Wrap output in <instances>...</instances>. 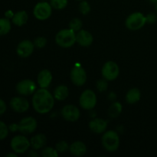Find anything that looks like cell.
Here are the masks:
<instances>
[{
    "instance_id": "obj_1",
    "label": "cell",
    "mask_w": 157,
    "mask_h": 157,
    "mask_svg": "<svg viewBox=\"0 0 157 157\" xmlns=\"http://www.w3.org/2000/svg\"><path fill=\"white\" fill-rule=\"evenodd\" d=\"M55 98L47 88L37 89L32 96V103L34 110L40 114L49 113L55 106Z\"/></svg>"
},
{
    "instance_id": "obj_2",
    "label": "cell",
    "mask_w": 157,
    "mask_h": 157,
    "mask_svg": "<svg viewBox=\"0 0 157 157\" xmlns=\"http://www.w3.org/2000/svg\"><path fill=\"white\" fill-rule=\"evenodd\" d=\"M55 42L59 47L69 48L76 43V32L71 29H61L55 35Z\"/></svg>"
},
{
    "instance_id": "obj_3",
    "label": "cell",
    "mask_w": 157,
    "mask_h": 157,
    "mask_svg": "<svg viewBox=\"0 0 157 157\" xmlns=\"http://www.w3.org/2000/svg\"><path fill=\"white\" fill-rule=\"evenodd\" d=\"M101 144L106 151L114 153L120 147V136L114 130L105 131L101 138Z\"/></svg>"
},
{
    "instance_id": "obj_4",
    "label": "cell",
    "mask_w": 157,
    "mask_h": 157,
    "mask_svg": "<svg viewBox=\"0 0 157 157\" xmlns=\"http://www.w3.org/2000/svg\"><path fill=\"white\" fill-rule=\"evenodd\" d=\"M147 24V18L143 13L139 12H133L128 15L125 21L127 29L131 31H137L142 29Z\"/></svg>"
},
{
    "instance_id": "obj_5",
    "label": "cell",
    "mask_w": 157,
    "mask_h": 157,
    "mask_svg": "<svg viewBox=\"0 0 157 157\" xmlns=\"http://www.w3.org/2000/svg\"><path fill=\"white\" fill-rule=\"evenodd\" d=\"M97 95L94 90L87 89L81 93L79 98V104L82 109L90 110L97 105Z\"/></svg>"
},
{
    "instance_id": "obj_6",
    "label": "cell",
    "mask_w": 157,
    "mask_h": 157,
    "mask_svg": "<svg viewBox=\"0 0 157 157\" xmlns=\"http://www.w3.org/2000/svg\"><path fill=\"white\" fill-rule=\"evenodd\" d=\"M31 147L30 140L23 135H17L11 140V148L17 154H22L29 150Z\"/></svg>"
},
{
    "instance_id": "obj_7",
    "label": "cell",
    "mask_w": 157,
    "mask_h": 157,
    "mask_svg": "<svg viewBox=\"0 0 157 157\" xmlns=\"http://www.w3.org/2000/svg\"><path fill=\"white\" fill-rule=\"evenodd\" d=\"M51 4L48 1H41L37 3L33 9V15L37 19L44 21L48 19L52 14Z\"/></svg>"
},
{
    "instance_id": "obj_8",
    "label": "cell",
    "mask_w": 157,
    "mask_h": 157,
    "mask_svg": "<svg viewBox=\"0 0 157 157\" xmlns=\"http://www.w3.org/2000/svg\"><path fill=\"white\" fill-rule=\"evenodd\" d=\"M120 68L118 64L113 61H107L101 69V75L103 78L108 81H113L118 78Z\"/></svg>"
},
{
    "instance_id": "obj_9",
    "label": "cell",
    "mask_w": 157,
    "mask_h": 157,
    "mask_svg": "<svg viewBox=\"0 0 157 157\" xmlns=\"http://www.w3.org/2000/svg\"><path fill=\"white\" fill-rule=\"evenodd\" d=\"M38 127L36 119L32 117H26L22 118L18 124V130L24 135L33 133Z\"/></svg>"
},
{
    "instance_id": "obj_10",
    "label": "cell",
    "mask_w": 157,
    "mask_h": 157,
    "mask_svg": "<svg viewBox=\"0 0 157 157\" xmlns=\"http://www.w3.org/2000/svg\"><path fill=\"white\" fill-rule=\"evenodd\" d=\"M16 91L22 96H29L34 94L37 90L36 83L30 79H25L16 84Z\"/></svg>"
},
{
    "instance_id": "obj_11",
    "label": "cell",
    "mask_w": 157,
    "mask_h": 157,
    "mask_svg": "<svg viewBox=\"0 0 157 157\" xmlns=\"http://www.w3.org/2000/svg\"><path fill=\"white\" fill-rule=\"evenodd\" d=\"M61 114L67 122H76L81 117V112L79 108L75 105L67 104L61 109Z\"/></svg>"
},
{
    "instance_id": "obj_12",
    "label": "cell",
    "mask_w": 157,
    "mask_h": 157,
    "mask_svg": "<svg viewBox=\"0 0 157 157\" xmlns=\"http://www.w3.org/2000/svg\"><path fill=\"white\" fill-rule=\"evenodd\" d=\"M71 82L78 87H81L87 81V73L84 67L81 66H75L71 69L70 73Z\"/></svg>"
},
{
    "instance_id": "obj_13",
    "label": "cell",
    "mask_w": 157,
    "mask_h": 157,
    "mask_svg": "<svg viewBox=\"0 0 157 157\" xmlns=\"http://www.w3.org/2000/svg\"><path fill=\"white\" fill-rule=\"evenodd\" d=\"M35 44L30 40H23L20 41L16 48V53L19 57L23 58H29L32 55L35 50Z\"/></svg>"
},
{
    "instance_id": "obj_14",
    "label": "cell",
    "mask_w": 157,
    "mask_h": 157,
    "mask_svg": "<svg viewBox=\"0 0 157 157\" xmlns=\"http://www.w3.org/2000/svg\"><path fill=\"white\" fill-rule=\"evenodd\" d=\"M10 107L17 113H25L30 107L29 101L23 97H15L10 101Z\"/></svg>"
},
{
    "instance_id": "obj_15",
    "label": "cell",
    "mask_w": 157,
    "mask_h": 157,
    "mask_svg": "<svg viewBox=\"0 0 157 157\" xmlns=\"http://www.w3.org/2000/svg\"><path fill=\"white\" fill-rule=\"evenodd\" d=\"M94 41V37L90 32L81 29L76 33V43L81 47H90Z\"/></svg>"
},
{
    "instance_id": "obj_16",
    "label": "cell",
    "mask_w": 157,
    "mask_h": 157,
    "mask_svg": "<svg viewBox=\"0 0 157 157\" xmlns=\"http://www.w3.org/2000/svg\"><path fill=\"white\" fill-rule=\"evenodd\" d=\"M107 121L102 118H94L89 122V128L96 134H101L106 131L107 128Z\"/></svg>"
},
{
    "instance_id": "obj_17",
    "label": "cell",
    "mask_w": 157,
    "mask_h": 157,
    "mask_svg": "<svg viewBox=\"0 0 157 157\" xmlns=\"http://www.w3.org/2000/svg\"><path fill=\"white\" fill-rule=\"evenodd\" d=\"M53 76L52 72L48 69H43L38 73L37 77V83L41 88H48L52 84Z\"/></svg>"
},
{
    "instance_id": "obj_18",
    "label": "cell",
    "mask_w": 157,
    "mask_h": 157,
    "mask_svg": "<svg viewBox=\"0 0 157 157\" xmlns=\"http://www.w3.org/2000/svg\"><path fill=\"white\" fill-rule=\"evenodd\" d=\"M69 152L74 156H83L87 153V147L82 141H75L69 147Z\"/></svg>"
},
{
    "instance_id": "obj_19",
    "label": "cell",
    "mask_w": 157,
    "mask_h": 157,
    "mask_svg": "<svg viewBox=\"0 0 157 157\" xmlns=\"http://www.w3.org/2000/svg\"><path fill=\"white\" fill-rule=\"evenodd\" d=\"M31 147L35 150L43 149L47 144V137L43 133H38L32 136L30 140Z\"/></svg>"
},
{
    "instance_id": "obj_20",
    "label": "cell",
    "mask_w": 157,
    "mask_h": 157,
    "mask_svg": "<svg viewBox=\"0 0 157 157\" xmlns=\"http://www.w3.org/2000/svg\"><path fill=\"white\" fill-rule=\"evenodd\" d=\"M141 98V92L136 87L130 89L126 94V102L129 104H136Z\"/></svg>"
},
{
    "instance_id": "obj_21",
    "label": "cell",
    "mask_w": 157,
    "mask_h": 157,
    "mask_svg": "<svg viewBox=\"0 0 157 157\" xmlns=\"http://www.w3.org/2000/svg\"><path fill=\"white\" fill-rule=\"evenodd\" d=\"M54 98L55 100L59 101H64L67 98L69 95V90L68 87L64 84H61L55 87V90H54Z\"/></svg>"
},
{
    "instance_id": "obj_22",
    "label": "cell",
    "mask_w": 157,
    "mask_h": 157,
    "mask_svg": "<svg viewBox=\"0 0 157 157\" xmlns=\"http://www.w3.org/2000/svg\"><path fill=\"white\" fill-rule=\"evenodd\" d=\"M29 20V15L25 11H19L14 15L13 18H12V21L14 25L16 26H23L27 23Z\"/></svg>"
},
{
    "instance_id": "obj_23",
    "label": "cell",
    "mask_w": 157,
    "mask_h": 157,
    "mask_svg": "<svg viewBox=\"0 0 157 157\" xmlns=\"http://www.w3.org/2000/svg\"><path fill=\"white\" fill-rule=\"evenodd\" d=\"M123 110V106L120 102H113L108 109V114L110 117L116 118L121 115Z\"/></svg>"
},
{
    "instance_id": "obj_24",
    "label": "cell",
    "mask_w": 157,
    "mask_h": 157,
    "mask_svg": "<svg viewBox=\"0 0 157 157\" xmlns=\"http://www.w3.org/2000/svg\"><path fill=\"white\" fill-rule=\"evenodd\" d=\"M11 22L9 18H0V35H6L10 32Z\"/></svg>"
},
{
    "instance_id": "obj_25",
    "label": "cell",
    "mask_w": 157,
    "mask_h": 157,
    "mask_svg": "<svg viewBox=\"0 0 157 157\" xmlns=\"http://www.w3.org/2000/svg\"><path fill=\"white\" fill-rule=\"evenodd\" d=\"M49 3L55 10H62L67 7L68 0H49Z\"/></svg>"
},
{
    "instance_id": "obj_26",
    "label": "cell",
    "mask_w": 157,
    "mask_h": 157,
    "mask_svg": "<svg viewBox=\"0 0 157 157\" xmlns=\"http://www.w3.org/2000/svg\"><path fill=\"white\" fill-rule=\"evenodd\" d=\"M41 155L43 157H58L59 156V153L57 151L55 148L47 147L42 149L41 152Z\"/></svg>"
},
{
    "instance_id": "obj_27",
    "label": "cell",
    "mask_w": 157,
    "mask_h": 157,
    "mask_svg": "<svg viewBox=\"0 0 157 157\" xmlns=\"http://www.w3.org/2000/svg\"><path fill=\"white\" fill-rule=\"evenodd\" d=\"M83 22L80 18H74L69 22V29H72L75 32H78L81 29H82Z\"/></svg>"
},
{
    "instance_id": "obj_28",
    "label": "cell",
    "mask_w": 157,
    "mask_h": 157,
    "mask_svg": "<svg viewBox=\"0 0 157 157\" xmlns=\"http://www.w3.org/2000/svg\"><path fill=\"white\" fill-rule=\"evenodd\" d=\"M78 10L81 12V14L86 15L90 13V12L91 11V7L88 2H87L86 0H83V1H81L79 6H78Z\"/></svg>"
},
{
    "instance_id": "obj_29",
    "label": "cell",
    "mask_w": 157,
    "mask_h": 157,
    "mask_svg": "<svg viewBox=\"0 0 157 157\" xmlns=\"http://www.w3.org/2000/svg\"><path fill=\"white\" fill-rule=\"evenodd\" d=\"M69 147L70 146L68 145V144L66 141L61 140L57 143L56 145H55V149L59 153H64L67 150H69Z\"/></svg>"
},
{
    "instance_id": "obj_30",
    "label": "cell",
    "mask_w": 157,
    "mask_h": 157,
    "mask_svg": "<svg viewBox=\"0 0 157 157\" xmlns=\"http://www.w3.org/2000/svg\"><path fill=\"white\" fill-rule=\"evenodd\" d=\"M9 127L2 121H0V140L6 139L9 135Z\"/></svg>"
},
{
    "instance_id": "obj_31",
    "label": "cell",
    "mask_w": 157,
    "mask_h": 157,
    "mask_svg": "<svg viewBox=\"0 0 157 157\" xmlns=\"http://www.w3.org/2000/svg\"><path fill=\"white\" fill-rule=\"evenodd\" d=\"M106 79L103 78V79L98 80L96 83V87L100 92H104L106 91L108 88V83Z\"/></svg>"
},
{
    "instance_id": "obj_32",
    "label": "cell",
    "mask_w": 157,
    "mask_h": 157,
    "mask_svg": "<svg viewBox=\"0 0 157 157\" xmlns=\"http://www.w3.org/2000/svg\"><path fill=\"white\" fill-rule=\"evenodd\" d=\"M34 44H35V48H43L47 44V39L44 37H38L34 40Z\"/></svg>"
},
{
    "instance_id": "obj_33",
    "label": "cell",
    "mask_w": 157,
    "mask_h": 157,
    "mask_svg": "<svg viewBox=\"0 0 157 157\" xmlns=\"http://www.w3.org/2000/svg\"><path fill=\"white\" fill-rule=\"evenodd\" d=\"M146 18H147V23H148V24H154L157 21V16L154 13L148 14L146 16Z\"/></svg>"
},
{
    "instance_id": "obj_34",
    "label": "cell",
    "mask_w": 157,
    "mask_h": 157,
    "mask_svg": "<svg viewBox=\"0 0 157 157\" xmlns=\"http://www.w3.org/2000/svg\"><path fill=\"white\" fill-rule=\"evenodd\" d=\"M6 109H7V107H6V102L3 100L0 99V115H2L6 111Z\"/></svg>"
},
{
    "instance_id": "obj_35",
    "label": "cell",
    "mask_w": 157,
    "mask_h": 157,
    "mask_svg": "<svg viewBox=\"0 0 157 157\" xmlns=\"http://www.w3.org/2000/svg\"><path fill=\"white\" fill-rule=\"evenodd\" d=\"M9 129L10 131L15 132L18 131V124H12L9 127Z\"/></svg>"
},
{
    "instance_id": "obj_36",
    "label": "cell",
    "mask_w": 157,
    "mask_h": 157,
    "mask_svg": "<svg viewBox=\"0 0 157 157\" xmlns=\"http://www.w3.org/2000/svg\"><path fill=\"white\" fill-rule=\"evenodd\" d=\"M14 15H15V14L13 13V12H12V10H8L7 12H6V13H5V15H6V18H13V16H14Z\"/></svg>"
},
{
    "instance_id": "obj_37",
    "label": "cell",
    "mask_w": 157,
    "mask_h": 157,
    "mask_svg": "<svg viewBox=\"0 0 157 157\" xmlns=\"http://www.w3.org/2000/svg\"><path fill=\"white\" fill-rule=\"evenodd\" d=\"M6 156L8 157H17V153L14 152V153H9V154L6 155Z\"/></svg>"
},
{
    "instance_id": "obj_38",
    "label": "cell",
    "mask_w": 157,
    "mask_h": 157,
    "mask_svg": "<svg viewBox=\"0 0 157 157\" xmlns=\"http://www.w3.org/2000/svg\"><path fill=\"white\" fill-rule=\"evenodd\" d=\"M149 1H150V2H152V3H154V4L157 3V0H149Z\"/></svg>"
},
{
    "instance_id": "obj_39",
    "label": "cell",
    "mask_w": 157,
    "mask_h": 157,
    "mask_svg": "<svg viewBox=\"0 0 157 157\" xmlns=\"http://www.w3.org/2000/svg\"><path fill=\"white\" fill-rule=\"evenodd\" d=\"M155 9H156V11L157 12V3H156V6H155Z\"/></svg>"
},
{
    "instance_id": "obj_40",
    "label": "cell",
    "mask_w": 157,
    "mask_h": 157,
    "mask_svg": "<svg viewBox=\"0 0 157 157\" xmlns=\"http://www.w3.org/2000/svg\"><path fill=\"white\" fill-rule=\"evenodd\" d=\"M42 1H48V0H42Z\"/></svg>"
},
{
    "instance_id": "obj_41",
    "label": "cell",
    "mask_w": 157,
    "mask_h": 157,
    "mask_svg": "<svg viewBox=\"0 0 157 157\" xmlns=\"http://www.w3.org/2000/svg\"><path fill=\"white\" fill-rule=\"evenodd\" d=\"M78 1H83V0H78Z\"/></svg>"
}]
</instances>
